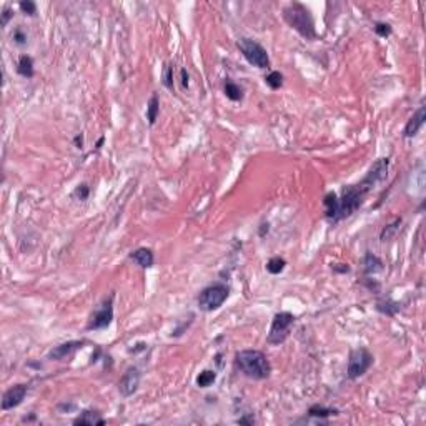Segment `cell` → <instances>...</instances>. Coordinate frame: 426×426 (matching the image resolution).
<instances>
[{
    "instance_id": "cell-1",
    "label": "cell",
    "mask_w": 426,
    "mask_h": 426,
    "mask_svg": "<svg viewBox=\"0 0 426 426\" xmlns=\"http://www.w3.org/2000/svg\"><path fill=\"white\" fill-rule=\"evenodd\" d=\"M388 168H390V158H378V160L371 165V168L365 175L363 180L360 183H356V185H348L343 188L341 197H338V207H336V215H335L333 223L348 218V216L353 215V213L363 205L365 197L371 192V188H373L376 183H380L381 180L386 178Z\"/></svg>"
},
{
    "instance_id": "cell-2",
    "label": "cell",
    "mask_w": 426,
    "mask_h": 426,
    "mask_svg": "<svg viewBox=\"0 0 426 426\" xmlns=\"http://www.w3.org/2000/svg\"><path fill=\"white\" fill-rule=\"evenodd\" d=\"M235 365L250 380H265L271 373V365L260 350H241L235 353Z\"/></svg>"
},
{
    "instance_id": "cell-3",
    "label": "cell",
    "mask_w": 426,
    "mask_h": 426,
    "mask_svg": "<svg viewBox=\"0 0 426 426\" xmlns=\"http://www.w3.org/2000/svg\"><path fill=\"white\" fill-rule=\"evenodd\" d=\"M283 18L288 25L300 33L306 40H313L316 38V28L313 22V15L306 8L303 3H291V5L283 8Z\"/></svg>"
},
{
    "instance_id": "cell-4",
    "label": "cell",
    "mask_w": 426,
    "mask_h": 426,
    "mask_svg": "<svg viewBox=\"0 0 426 426\" xmlns=\"http://www.w3.org/2000/svg\"><path fill=\"white\" fill-rule=\"evenodd\" d=\"M230 288L225 283H213L200 291L197 298L198 308L202 311H215L228 300Z\"/></svg>"
},
{
    "instance_id": "cell-5",
    "label": "cell",
    "mask_w": 426,
    "mask_h": 426,
    "mask_svg": "<svg viewBox=\"0 0 426 426\" xmlns=\"http://www.w3.org/2000/svg\"><path fill=\"white\" fill-rule=\"evenodd\" d=\"M238 48L241 55L245 57V60L256 68H268L270 67V57L268 52L265 50L263 45H260L258 42L251 40V38H240L238 40Z\"/></svg>"
},
{
    "instance_id": "cell-6",
    "label": "cell",
    "mask_w": 426,
    "mask_h": 426,
    "mask_svg": "<svg viewBox=\"0 0 426 426\" xmlns=\"http://www.w3.org/2000/svg\"><path fill=\"white\" fill-rule=\"evenodd\" d=\"M295 325V316L290 311H280L271 320V326L266 336V341L270 345H280L288 338L291 326Z\"/></svg>"
},
{
    "instance_id": "cell-7",
    "label": "cell",
    "mask_w": 426,
    "mask_h": 426,
    "mask_svg": "<svg viewBox=\"0 0 426 426\" xmlns=\"http://www.w3.org/2000/svg\"><path fill=\"white\" fill-rule=\"evenodd\" d=\"M373 355L370 353L366 348H356L350 353L348 358V368H346V375L350 380H356L360 376H363L366 371L371 368L373 365Z\"/></svg>"
},
{
    "instance_id": "cell-8",
    "label": "cell",
    "mask_w": 426,
    "mask_h": 426,
    "mask_svg": "<svg viewBox=\"0 0 426 426\" xmlns=\"http://www.w3.org/2000/svg\"><path fill=\"white\" fill-rule=\"evenodd\" d=\"M113 296L115 295H110L108 300L102 303L100 308L93 311L90 320H88L87 330H105L110 326L113 320Z\"/></svg>"
},
{
    "instance_id": "cell-9",
    "label": "cell",
    "mask_w": 426,
    "mask_h": 426,
    "mask_svg": "<svg viewBox=\"0 0 426 426\" xmlns=\"http://www.w3.org/2000/svg\"><path fill=\"white\" fill-rule=\"evenodd\" d=\"M140 378H142L140 370H138L137 366H130V368H128L125 373H123L120 381H118V391H120V395L125 396V398L132 396L138 390Z\"/></svg>"
},
{
    "instance_id": "cell-10",
    "label": "cell",
    "mask_w": 426,
    "mask_h": 426,
    "mask_svg": "<svg viewBox=\"0 0 426 426\" xmlns=\"http://www.w3.org/2000/svg\"><path fill=\"white\" fill-rule=\"evenodd\" d=\"M27 391H28V386L22 385V383L8 388L2 396V410L3 411L13 410V408H17L18 405H22V401L25 400V396H27Z\"/></svg>"
},
{
    "instance_id": "cell-11",
    "label": "cell",
    "mask_w": 426,
    "mask_h": 426,
    "mask_svg": "<svg viewBox=\"0 0 426 426\" xmlns=\"http://www.w3.org/2000/svg\"><path fill=\"white\" fill-rule=\"evenodd\" d=\"M85 345L83 340H73V341H67V343H62L55 346L50 353H48V360H55V361H63L68 356H72L77 350H80L82 346Z\"/></svg>"
},
{
    "instance_id": "cell-12",
    "label": "cell",
    "mask_w": 426,
    "mask_h": 426,
    "mask_svg": "<svg viewBox=\"0 0 426 426\" xmlns=\"http://www.w3.org/2000/svg\"><path fill=\"white\" fill-rule=\"evenodd\" d=\"M425 120H426V110L425 107L421 105L418 110L413 113V117L406 122V125L403 128V137L406 138H411L415 135H418V132L421 130V127L425 125Z\"/></svg>"
},
{
    "instance_id": "cell-13",
    "label": "cell",
    "mask_w": 426,
    "mask_h": 426,
    "mask_svg": "<svg viewBox=\"0 0 426 426\" xmlns=\"http://www.w3.org/2000/svg\"><path fill=\"white\" fill-rule=\"evenodd\" d=\"M130 260L133 263H137L140 268H150L155 263V255H153V251L150 248L143 246V248H137L135 251H132Z\"/></svg>"
},
{
    "instance_id": "cell-14",
    "label": "cell",
    "mask_w": 426,
    "mask_h": 426,
    "mask_svg": "<svg viewBox=\"0 0 426 426\" xmlns=\"http://www.w3.org/2000/svg\"><path fill=\"white\" fill-rule=\"evenodd\" d=\"M73 425H80V426H102L105 425V420L102 418V415L95 410H85L82 415H78L75 420H73Z\"/></svg>"
},
{
    "instance_id": "cell-15",
    "label": "cell",
    "mask_w": 426,
    "mask_h": 426,
    "mask_svg": "<svg viewBox=\"0 0 426 426\" xmlns=\"http://www.w3.org/2000/svg\"><path fill=\"white\" fill-rule=\"evenodd\" d=\"M17 72H18V75H22L25 78H32L33 77L35 70H33V60H32L30 55H22L20 58H18Z\"/></svg>"
},
{
    "instance_id": "cell-16",
    "label": "cell",
    "mask_w": 426,
    "mask_h": 426,
    "mask_svg": "<svg viewBox=\"0 0 426 426\" xmlns=\"http://www.w3.org/2000/svg\"><path fill=\"white\" fill-rule=\"evenodd\" d=\"M158 113H160V100H158L157 93H153V95L150 97V100H148V105H147V120L150 125H155Z\"/></svg>"
},
{
    "instance_id": "cell-17",
    "label": "cell",
    "mask_w": 426,
    "mask_h": 426,
    "mask_svg": "<svg viewBox=\"0 0 426 426\" xmlns=\"http://www.w3.org/2000/svg\"><path fill=\"white\" fill-rule=\"evenodd\" d=\"M383 270V261H381L378 256L373 253H366L365 255V271L366 275H373L378 273V271Z\"/></svg>"
},
{
    "instance_id": "cell-18",
    "label": "cell",
    "mask_w": 426,
    "mask_h": 426,
    "mask_svg": "<svg viewBox=\"0 0 426 426\" xmlns=\"http://www.w3.org/2000/svg\"><path fill=\"white\" fill-rule=\"evenodd\" d=\"M338 413L340 411L336 408H328V406L323 405H313L308 410V415L313 416V418H328V416H336Z\"/></svg>"
},
{
    "instance_id": "cell-19",
    "label": "cell",
    "mask_w": 426,
    "mask_h": 426,
    "mask_svg": "<svg viewBox=\"0 0 426 426\" xmlns=\"http://www.w3.org/2000/svg\"><path fill=\"white\" fill-rule=\"evenodd\" d=\"M223 92H225L226 98H230L231 102H240L241 98H243V90H241V87L236 85V83L231 82V80L225 82Z\"/></svg>"
},
{
    "instance_id": "cell-20",
    "label": "cell",
    "mask_w": 426,
    "mask_h": 426,
    "mask_svg": "<svg viewBox=\"0 0 426 426\" xmlns=\"http://www.w3.org/2000/svg\"><path fill=\"white\" fill-rule=\"evenodd\" d=\"M216 380V373L213 370H203L200 375L197 376V386H200V388H208V386H212L213 383H215Z\"/></svg>"
},
{
    "instance_id": "cell-21",
    "label": "cell",
    "mask_w": 426,
    "mask_h": 426,
    "mask_svg": "<svg viewBox=\"0 0 426 426\" xmlns=\"http://www.w3.org/2000/svg\"><path fill=\"white\" fill-rule=\"evenodd\" d=\"M286 266V260L281 258V256H273V258L268 260V263H266V271L271 275H280L281 271L285 270Z\"/></svg>"
},
{
    "instance_id": "cell-22",
    "label": "cell",
    "mask_w": 426,
    "mask_h": 426,
    "mask_svg": "<svg viewBox=\"0 0 426 426\" xmlns=\"http://www.w3.org/2000/svg\"><path fill=\"white\" fill-rule=\"evenodd\" d=\"M265 82H266V85L271 88V90H278V88L283 85V75H281L280 72L273 70V72H270L268 75L265 77Z\"/></svg>"
},
{
    "instance_id": "cell-23",
    "label": "cell",
    "mask_w": 426,
    "mask_h": 426,
    "mask_svg": "<svg viewBox=\"0 0 426 426\" xmlns=\"http://www.w3.org/2000/svg\"><path fill=\"white\" fill-rule=\"evenodd\" d=\"M376 310L381 311V313H385V315H388V316H393V315L398 313L400 306L396 303H393V301L386 300V301H380V303L376 305Z\"/></svg>"
},
{
    "instance_id": "cell-24",
    "label": "cell",
    "mask_w": 426,
    "mask_h": 426,
    "mask_svg": "<svg viewBox=\"0 0 426 426\" xmlns=\"http://www.w3.org/2000/svg\"><path fill=\"white\" fill-rule=\"evenodd\" d=\"M400 225H401V218H395V221L391 225H386L385 228H383V231H381V235H380V238H381V241H386V240H390L391 236H393L396 231H398V228H400Z\"/></svg>"
},
{
    "instance_id": "cell-25",
    "label": "cell",
    "mask_w": 426,
    "mask_h": 426,
    "mask_svg": "<svg viewBox=\"0 0 426 426\" xmlns=\"http://www.w3.org/2000/svg\"><path fill=\"white\" fill-rule=\"evenodd\" d=\"M391 32H393V28H391L390 23H386V22H376L375 23V33H376V35L386 38V37L391 35Z\"/></svg>"
},
{
    "instance_id": "cell-26",
    "label": "cell",
    "mask_w": 426,
    "mask_h": 426,
    "mask_svg": "<svg viewBox=\"0 0 426 426\" xmlns=\"http://www.w3.org/2000/svg\"><path fill=\"white\" fill-rule=\"evenodd\" d=\"M163 85L168 90H173V67L170 63H167L165 68H163Z\"/></svg>"
},
{
    "instance_id": "cell-27",
    "label": "cell",
    "mask_w": 426,
    "mask_h": 426,
    "mask_svg": "<svg viewBox=\"0 0 426 426\" xmlns=\"http://www.w3.org/2000/svg\"><path fill=\"white\" fill-rule=\"evenodd\" d=\"M18 7H20V10L25 13V15H37V5L35 2H32V0H23V2L18 3Z\"/></svg>"
},
{
    "instance_id": "cell-28",
    "label": "cell",
    "mask_w": 426,
    "mask_h": 426,
    "mask_svg": "<svg viewBox=\"0 0 426 426\" xmlns=\"http://www.w3.org/2000/svg\"><path fill=\"white\" fill-rule=\"evenodd\" d=\"M88 195H90V187H88L87 183H80V185L75 188V192H73V197H77L78 200H82V202L87 200Z\"/></svg>"
},
{
    "instance_id": "cell-29",
    "label": "cell",
    "mask_w": 426,
    "mask_h": 426,
    "mask_svg": "<svg viewBox=\"0 0 426 426\" xmlns=\"http://www.w3.org/2000/svg\"><path fill=\"white\" fill-rule=\"evenodd\" d=\"M12 38H13V42H15L17 45H25V43H27V35L20 30V28H17V30L13 32Z\"/></svg>"
},
{
    "instance_id": "cell-30",
    "label": "cell",
    "mask_w": 426,
    "mask_h": 426,
    "mask_svg": "<svg viewBox=\"0 0 426 426\" xmlns=\"http://www.w3.org/2000/svg\"><path fill=\"white\" fill-rule=\"evenodd\" d=\"M12 15H13V12L10 10V8H5V10L2 12V20H0V23H2V27H5V25H7Z\"/></svg>"
},
{
    "instance_id": "cell-31",
    "label": "cell",
    "mask_w": 426,
    "mask_h": 426,
    "mask_svg": "<svg viewBox=\"0 0 426 426\" xmlns=\"http://www.w3.org/2000/svg\"><path fill=\"white\" fill-rule=\"evenodd\" d=\"M331 268H333V271H340V273H348L350 271L348 265H333Z\"/></svg>"
},
{
    "instance_id": "cell-32",
    "label": "cell",
    "mask_w": 426,
    "mask_h": 426,
    "mask_svg": "<svg viewBox=\"0 0 426 426\" xmlns=\"http://www.w3.org/2000/svg\"><path fill=\"white\" fill-rule=\"evenodd\" d=\"M182 87L183 88H188V73H187V70L185 68H182Z\"/></svg>"
},
{
    "instance_id": "cell-33",
    "label": "cell",
    "mask_w": 426,
    "mask_h": 426,
    "mask_svg": "<svg viewBox=\"0 0 426 426\" xmlns=\"http://www.w3.org/2000/svg\"><path fill=\"white\" fill-rule=\"evenodd\" d=\"M238 423H240V425H253L255 420H253V416H245V418H240V420H238Z\"/></svg>"
},
{
    "instance_id": "cell-34",
    "label": "cell",
    "mask_w": 426,
    "mask_h": 426,
    "mask_svg": "<svg viewBox=\"0 0 426 426\" xmlns=\"http://www.w3.org/2000/svg\"><path fill=\"white\" fill-rule=\"evenodd\" d=\"M73 142H75V147H77V148H82V147H83V135H77L75 140H73Z\"/></svg>"
},
{
    "instance_id": "cell-35",
    "label": "cell",
    "mask_w": 426,
    "mask_h": 426,
    "mask_svg": "<svg viewBox=\"0 0 426 426\" xmlns=\"http://www.w3.org/2000/svg\"><path fill=\"white\" fill-rule=\"evenodd\" d=\"M265 231H266V233H268V223H263V225H261V228H260V236H265Z\"/></svg>"
},
{
    "instance_id": "cell-36",
    "label": "cell",
    "mask_w": 426,
    "mask_h": 426,
    "mask_svg": "<svg viewBox=\"0 0 426 426\" xmlns=\"http://www.w3.org/2000/svg\"><path fill=\"white\" fill-rule=\"evenodd\" d=\"M103 142H105V137H100V138H98V142H97V145H95L97 150H100L102 145H103Z\"/></svg>"
}]
</instances>
